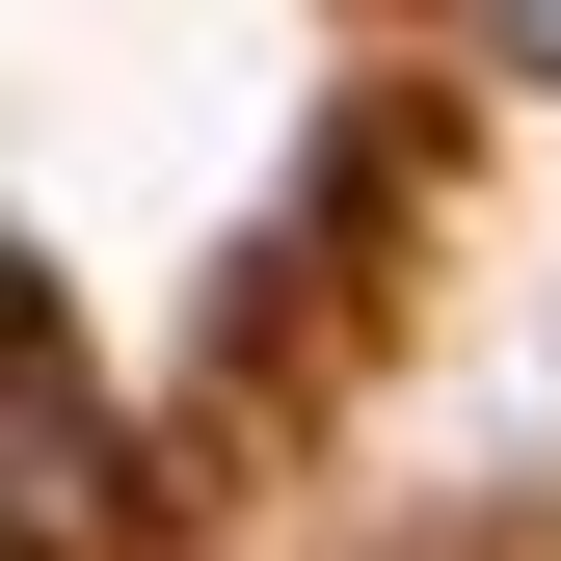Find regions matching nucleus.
<instances>
[{"instance_id":"f257e3e1","label":"nucleus","mask_w":561,"mask_h":561,"mask_svg":"<svg viewBox=\"0 0 561 561\" xmlns=\"http://www.w3.org/2000/svg\"><path fill=\"white\" fill-rule=\"evenodd\" d=\"M81 535V375H54V321L0 295V561H54Z\"/></svg>"},{"instance_id":"f03ea898","label":"nucleus","mask_w":561,"mask_h":561,"mask_svg":"<svg viewBox=\"0 0 561 561\" xmlns=\"http://www.w3.org/2000/svg\"><path fill=\"white\" fill-rule=\"evenodd\" d=\"M481 27H508V81H561V0H481Z\"/></svg>"}]
</instances>
